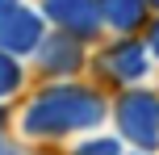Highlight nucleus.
Wrapping results in <instances>:
<instances>
[{
    "mask_svg": "<svg viewBox=\"0 0 159 155\" xmlns=\"http://www.w3.org/2000/svg\"><path fill=\"white\" fill-rule=\"evenodd\" d=\"M105 97L84 84H50L25 105L21 130L30 139H63V134H80L105 122Z\"/></svg>",
    "mask_w": 159,
    "mask_h": 155,
    "instance_id": "f257e3e1",
    "label": "nucleus"
},
{
    "mask_svg": "<svg viewBox=\"0 0 159 155\" xmlns=\"http://www.w3.org/2000/svg\"><path fill=\"white\" fill-rule=\"evenodd\" d=\"M117 130L130 147L138 151H159V97L151 92H121L117 101Z\"/></svg>",
    "mask_w": 159,
    "mask_h": 155,
    "instance_id": "f03ea898",
    "label": "nucleus"
},
{
    "mask_svg": "<svg viewBox=\"0 0 159 155\" xmlns=\"http://www.w3.org/2000/svg\"><path fill=\"white\" fill-rule=\"evenodd\" d=\"M96 71L113 84H138L151 71V46L143 38H121L96 55Z\"/></svg>",
    "mask_w": 159,
    "mask_h": 155,
    "instance_id": "7ed1b4c3",
    "label": "nucleus"
},
{
    "mask_svg": "<svg viewBox=\"0 0 159 155\" xmlns=\"http://www.w3.org/2000/svg\"><path fill=\"white\" fill-rule=\"evenodd\" d=\"M46 38L42 17L34 8H25L21 0H0V46L13 55H34L38 42Z\"/></svg>",
    "mask_w": 159,
    "mask_h": 155,
    "instance_id": "20e7f679",
    "label": "nucleus"
},
{
    "mask_svg": "<svg viewBox=\"0 0 159 155\" xmlns=\"http://www.w3.org/2000/svg\"><path fill=\"white\" fill-rule=\"evenodd\" d=\"M42 17L59 30L75 34V38H96L105 25L101 17V0H42Z\"/></svg>",
    "mask_w": 159,
    "mask_h": 155,
    "instance_id": "39448f33",
    "label": "nucleus"
},
{
    "mask_svg": "<svg viewBox=\"0 0 159 155\" xmlns=\"http://www.w3.org/2000/svg\"><path fill=\"white\" fill-rule=\"evenodd\" d=\"M34 55H38V67L46 75L67 80V75H75L80 67H84V38H75V34H67V30L55 25V34H46Z\"/></svg>",
    "mask_w": 159,
    "mask_h": 155,
    "instance_id": "423d86ee",
    "label": "nucleus"
},
{
    "mask_svg": "<svg viewBox=\"0 0 159 155\" xmlns=\"http://www.w3.org/2000/svg\"><path fill=\"white\" fill-rule=\"evenodd\" d=\"M147 8H151V0H101V17L109 30L117 34H134L147 25Z\"/></svg>",
    "mask_w": 159,
    "mask_h": 155,
    "instance_id": "0eeeda50",
    "label": "nucleus"
},
{
    "mask_svg": "<svg viewBox=\"0 0 159 155\" xmlns=\"http://www.w3.org/2000/svg\"><path fill=\"white\" fill-rule=\"evenodd\" d=\"M21 63H17V55L13 50H4L0 46V97H13L17 88H21Z\"/></svg>",
    "mask_w": 159,
    "mask_h": 155,
    "instance_id": "6e6552de",
    "label": "nucleus"
},
{
    "mask_svg": "<svg viewBox=\"0 0 159 155\" xmlns=\"http://www.w3.org/2000/svg\"><path fill=\"white\" fill-rule=\"evenodd\" d=\"M75 151H80V155H117L121 143H117V139H92V143H80Z\"/></svg>",
    "mask_w": 159,
    "mask_h": 155,
    "instance_id": "1a4fd4ad",
    "label": "nucleus"
},
{
    "mask_svg": "<svg viewBox=\"0 0 159 155\" xmlns=\"http://www.w3.org/2000/svg\"><path fill=\"white\" fill-rule=\"evenodd\" d=\"M0 151H8V109L0 105Z\"/></svg>",
    "mask_w": 159,
    "mask_h": 155,
    "instance_id": "9d476101",
    "label": "nucleus"
},
{
    "mask_svg": "<svg viewBox=\"0 0 159 155\" xmlns=\"http://www.w3.org/2000/svg\"><path fill=\"white\" fill-rule=\"evenodd\" d=\"M147 46H151V55H159V17L151 21V30H147Z\"/></svg>",
    "mask_w": 159,
    "mask_h": 155,
    "instance_id": "9b49d317",
    "label": "nucleus"
},
{
    "mask_svg": "<svg viewBox=\"0 0 159 155\" xmlns=\"http://www.w3.org/2000/svg\"><path fill=\"white\" fill-rule=\"evenodd\" d=\"M151 8H159V0H151Z\"/></svg>",
    "mask_w": 159,
    "mask_h": 155,
    "instance_id": "f8f14e48",
    "label": "nucleus"
}]
</instances>
